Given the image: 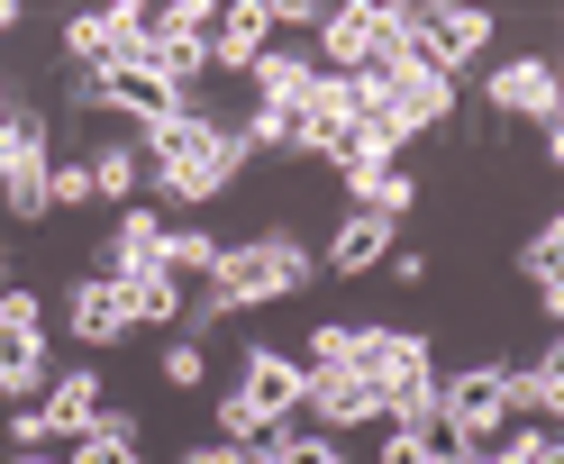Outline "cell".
Instances as JSON below:
<instances>
[{
  "instance_id": "obj_1",
  "label": "cell",
  "mask_w": 564,
  "mask_h": 464,
  "mask_svg": "<svg viewBox=\"0 0 564 464\" xmlns=\"http://www.w3.org/2000/svg\"><path fill=\"white\" fill-rule=\"evenodd\" d=\"M319 282V256L292 237V228H264V237H246V246H219V265H209V282L183 301V337H209L219 319L237 310H264V301H292Z\"/></svg>"
},
{
  "instance_id": "obj_2",
  "label": "cell",
  "mask_w": 564,
  "mask_h": 464,
  "mask_svg": "<svg viewBox=\"0 0 564 464\" xmlns=\"http://www.w3.org/2000/svg\"><path fill=\"white\" fill-rule=\"evenodd\" d=\"M137 155H147V173H155L147 192L183 201V209L228 201V192H237V173H246L237 128H228V119H209L200 100H192V110H164V119H147V128H137Z\"/></svg>"
},
{
  "instance_id": "obj_3",
  "label": "cell",
  "mask_w": 564,
  "mask_h": 464,
  "mask_svg": "<svg viewBox=\"0 0 564 464\" xmlns=\"http://www.w3.org/2000/svg\"><path fill=\"white\" fill-rule=\"evenodd\" d=\"M401 37L429 74H474L482 46H491V10H465V0H401Z\"/></svg>"
},
{
  "instance_id": "obj_4",
  "label": "cell",
  "mask_w": 564,
  "mask_h": 464,
  "mask_svg": "<svg viewBox=\"0 0 564 464\" xmlns=\"http://www.w3.org/2000/svg\"><path fill=\"white\" fill-rule=\"evenodd\" d=\"M437 419H446V446L491 455V446L510 438V365H465V374H437Z\"/></svg>"
},
{
  "instance_id": "obj_5",
  "label": "cell",
  "mask_w": 564,
  "mask_h": 464,
  "mask_svg": "<svg viewBox=\"0 0 564 464\" xmlns=\"http://www.w3.org/2000/svg\"><path fill=\"white\" fill-rule=\"evenodd\" d=\"M382 55H401V0H337L310 46L319 74H373Z\"/></svg>"
},
{
  "instance_id": "obj_6",
  "label": "cell",
  "mask_w": 564,
  "mask_h": 464,
  "mask_svg": "<svg viewBox=\"0 0 564 464\" xmlns=\"http://www.w3.org/2000/svg\"><path fill=\"white\" fill-rule=\"evenodd\" d=\"M46 164H55L46 110H19V100H10V147H0V209H10L19 228L55 219V209H46Z\"/></svg>"
},
{
  "instance_id": "obj_7",
  "label": "cell",
  "mask_w": 564,
  "mask_h": 464,
  "mask_svg": "<svg viewBox=\"0 0 564 464\" xmlns=\"http://www.w3.org/2000/svg\"><path fill=\"white\" fill-rule=\"evenodd\" d=\"M365 83H373V100H382V110L410 128V147H419L429 128H446V119H455V83H446V74H429V64L410 55V37H401V55H382Z\"/></svg>"
},
{
  "instance_id": "obj_8",
  "label": "cell",
  "mask_w": 564,
  "mask_h": 464,
  "mask_svg": "<svg viewBox=\"0 0 564 464\" xmlns=\"http://www.w3.org/2000/svg\"><path fill=\"white\" fill-rule=\"evenodd\" d=\"M482 110H491V119L555 128V119H564V83H555V64H546V55H510V64H491V74H482Z\"/></svg>"
},
{
  "instance_id": "obj_9",
  "label": "cell",
  "mask_w": 564,
  "mask_h": 464,
  "mask_svg": "<svg viewBox=\"0 0 564 464\" xmlns=\"http://www.w3.org/2000/svg\"><path fill=\"white\" fill-rule=\"evenodd\" d=\"M301 410H310L319 438H356V428L382 419V391H373L365 374H310V382H301Z\"/></svg>"
},
{
  "instance_id": "obj_10",
  "label": "cell",
  "mask_w": 564,
  "mask_h": 464,
  "mask_svg": "<svg viewBox=\"0 0 564 464\" xmlns=\"http://www.w3.org/2000/svg\"><path fill=\"white\" fill-rule=\"evenodd\" d=\"M64 328H74L83 346H128V292L110 273H83V282H64Z\"/></svg>"
},
{
  "instance_id": "obj_11",
  "label": "cell",
  "mask_w": 564,
  "mask_h": 464,
  "mask_svg": "<svg viewBox=\"0 0 564 464\" xmlns=\"http://www.w3.org/2000/svg\"><path fill=\"white\" fill-rule=\"evenodd\" d=\"M301 382H310L301 355H282V346H246V365H237V391H246L264 419H282V428L301 419Z\"/></svg>"
},
{
  "instance_id": "obj_12",
  "label": "cell",
  "mask_w": 564,
  "mask_h": 464,
  "mask_svg": "<svg viewBox=\"0 0 564 464\" xmlns=\"http://www.w3.org/2000/svg\"><path fill=\"white\" fill-rule=\"evenodd\" d=\"M510 419H528V428L564 419V337H546L528 365H510Z\"/></svg>"
},
{
  "instance_id": "obj_13",
  "label": "cell",
  "mask_w": 564,
  "mask_h": 464,
  "mask_svg": "<svg viewBox=\"0 0 564 464\" xmlns=\"http://www.w3.org/2000/svg\"><path fill=\"white\" fill-rule=\"evenodd\" d=\"M273 46V10L264 0H228L209 28V74H256V55Z\"/></svg>"
},
{
  "instance_id": "obj_14",
  "label": "cell",
  "mask_w": 564,
  "mask_h": 464,
  "mask_svg": "<svg viewBox=\"0 0 564 464\" xmlns=\"http://www.w3.org/2000/svg\"><path fill=\"white\" fill-rule=\"evenodd\" d=\"M155 265H164V219H155V201H137V209H119L110 246H100V273L137 282V273H155Z\"/></svg>"
},
{
  "instance_id": "obj_15",
  "label": "cell",
  "mask_w": 564,
  "mask_h": 464,
  "mask_svg": "<svg viewBox=\"0 0 564 464\" xmlns=\"http://www.w3.org/2000/svg\"><path fill=\"white\" fill-rule=\"evenodd\" d=\"M100 401H110V391H100V374H91V365H64V374H46L37 410H46V428H55V446H74L83 428L100 419Z\"/></svg>"
},
{
  "instance_id": "obj_16",
  "label": "cell",
  "mask_w": 564,
  "mask_h": 464,
  "mask_svg": "<svg viewBox=\"0 0 564 464\" xmlns=\"http://www.w3.org/2000/svg\"><path fill=\"white\" fill-rule=\"evenodd\" d=\"M246 83H256V110H282V119H292L301 100H310V83H319V64H310V46H264Z\"/></svg>"
},
{
  "instance_id": "obj_17",
  "label": "cell",
  "mask_w": 564,
  "mask_h": 464,
  "mask_svg": "<svg viewBox=\"0 0 564 464\" xmlns=\"http://www.w3.org/2000/svg\"><path fill=\"white\" fill-rule=\"evenodd\" d=\"M337 183H346V201H356L365 209V219H410V209H419V173L410 164H365V173H337Z\"/></svg>"
},
{
  "instance_id": "obj_18",
  "label": "cell",
  "mask_w": 564,
  "mask_h": 464,
  "mask_svg": "<svg viewBox=\"0 0 564 464\" xmlns=\"http://www.w3.org/2000/svg\"><path fill=\"white\" fill-rule=\"evenodd\" d=\"M392 219H365V209H346V219H337V237H328V256H319V273H346V282H356V273H373L382 256H392Z\"/></svg>"
},
{
  "instance_id": "obj_19",
  "label": "cell",
  "mask_w": 564,
  "mask_h": 464,
  "mask_svg": "<svg viewBox=\"0 0 564 464\" xmlns=\"http://www.w3.org/2000/svg\"><path fill=\"white\" fill-rule=\"evenodd\" d=\"M46 374V328H0V401H37Z\"/></svg>"
},
{
  "instance_id": "obj_20",
  "label": "cell",
  "mask_w": 564,
  "mask_h": 464,
  "mask_svg": "<svg viewBox=\"0 0 564 464\" xmlns=\"http://www.w3.org/2000/svg\"><path fill=\"white\" fill-rule=\"evenodd\" d=\"M64 464H147V438H137L128 410H100L74 446H64Z\"/></svg>"
},
{
  "instance_id": "obj_21",
  "label": "cell",
  "mask_w": 564,
  "mask_h": 464,
  "mask_svg": "<svg viewBox=\"0 0 564 464\" xmlns=\"http://www.w3.org/2000/svg\"><path fill=\"white\" fill-rule=\"evenodd\" d=\"M555 256H564V219H538L528 246H519V273H528V292H538L546 319H564V273H555Z\"/></svg>"
},
{
  "instance_id": "obj_22",
  "label": "cell",
  "mask_w": 564,
  "mask_h": 464,
  "mask_svg": "<svg viewBox=\"0 0 564 464\" xmlns=\"http://www.w3.org/2000/svg\"><path fill=\"white\" fill-rule=\"evenodd\" d=\"M83 164H91V201H119V209L147 201V155H137L128 137H119V147H100V155H83Z\"/></svg>"
},
{
  "instance_id": "obj_23",
  "label": "cell",
  "mask_w": 564,
  "mask_h": 464,
  "mask_svg": "<svg viewBox=\"0 0 564 464\" xmlns=\"http://www.w3.org/2000/svg\"><path fill=\"white\" fill-rule=\"evenodd\" d=\"M119 292H128V328H183V282H173L164 265L155 273H137V282H119Z\"/></svg>"
},
{
  "instance_id": "obj_24",
  "label": "cell",
  "mask_w": 564,
  "mask_h": 464,
  "mask_svg": "<svg viewBox=\"0 0 564 464\" xmlns=\"http://www.w3.org/2000/svg\"><path fill=\"white\" fill-rule=\"evenodd\" d=\"M64 64H74V74H110V64H119L110 19H100V10H74V19H64Z\"/></svg>"
},
{
  "instance_id": "obj_25",
  "label": "cell",
  "mask_w": 564,
  "mask_h": 464,
  "mask_svg": "<svg viewBox=\"0 0 564 464\" xmlns=\"http://www.w3.org/2000/svg\"><path fill=\"white\" fill-rule=\"evenodd\" d=\"M209 265H219V237H209V228H164V273L183 282V292L209 282Z\"/></svg>"
},
{
  "instance_id": "obj_26",
  "label": "cell",
  "mask_w": 564,
  "mask_h": 464,
  "mask_svg": "<svg viewBox=\"0 0 564 464\" xmlns=\"http://www.w3.org/2000/svg\"><path fill=\"white\" fill-rule=\"evenodd\" d=\"M273 428H282V419H264L246 391H219V446H264ZM292 428H301V419H292Z\"/></svg>"
},
{
  "instance_id": "obj_27",
  "label": "cell",
  "mask_w": 564,
  "mask_h": 464,
  "mask_svg": "<svg viewBox=\"0 0 564 464\" xmlns=\"http://www.w3.org/2000/svg\"><path fill=\"white\" fill-rule=\"evenodd\" d=\"M209 28H219V0H164V10H155V37L209 46Z\"/></svg>"
},
{
  "instance_id": "obj_28",
  "label": "cell",
  "mask_w": 564,
  "mask_h": 464,
  "mask_svg": "<svg viewBox=\"0 0 564 464\" xmlns=\"http://www.w3.org/2000/svg\"><path fill=\"white\" fill-rule=\"evenodd\" d=\"M46 209H91V164L83 155H55L46 164Z\"/></svg>"
},
{
  "instance_id": "obj_29",
  "label": "cell",
  "mask_w": 564,
  "mask_h": 464,
  "mask_svg": "<svg viewBox=\"0 0 564 464\" xmlns=\"http://www.w3.org/2000/svg\"><path fill=\"white\" fill-rule=\"evenodd\" d=\"M491 464H564V438L555 428H510V438L491 446Z\"/></svg>"
},
{
  "instance_id": "obj_30",
  "label": "cell",
  "mask_w": 564,
  "mask_h": 464,
  "mask_svg": "<svg viewBox=\"0 0 564 464\" xmlns=\"http://www.w3.org/2000/svg\"><path fill=\"white\" fill-rule=\"evenodd\" d=\"M164 382H173V391H200V382H209V346H200V337H173V346H164Z\"/></svg>"
},
{
  "instance_id": "obj_31",
  "label": "cell",
  "mask_w": 564,
  "mask_h": 464,
  "mask_svg": "<svg viewBox=\"0 0 564 464\" xmlns=\"http://www.w3.org/2000/svg\"><path fill=\"white\" fill-rule=\"evenodd\" d=\"M282 464H346V438H319V428H292Z\"/></svg>"
},
{
  "instance_id": "obj_32",
  "label": "cell",
  "mask_w": 564,
  "mask_h": 464,
  "mask_svg": "<svg viewBox=\"0 0 564 464\" xmlns=\"http://www.w3.org/2000/svg\"><path fill=\"white\" fill-rule=\"evenodd\" d=\"M28 446H55V428H46L37 401H19V410H10V455H28Z\"/></svg>"
},
{
  "instance_id": "obj_33",
  "label": "cell",
  "mask_w": 564,
  "mask_h": 464,
  "mask_svg": "<svg viewBox=\"0 0 564 464\" xmlns=\"http://www.w3.org/2000/svg\"><path fill=\"white\" fill-rule=\"evenodd\" d=\"M264 10H273V28H310V37H319V19H328L319 0H264Z\"/></svg>"
},
{
  "instance_id": "obj_34",
  "label": "cell",
  "mask_w": 564,
  "mask_h": 464,
  "mask_svg": "<svg viewBox=\"0 0 564 464\" xmlns=\"http://www.w3.org/2000/svg\"><path fill=\"white\" fill-rule=\"evenodd\" d=\"M382 265H392V282H410V292H419V282H429V256H401V246H392V256H382Z\"/></svg>"
},
{
  "instance_id": "obj_35",
  "label": "cell",
  "mask_w": 564,
  "mask_h": 464,
  "mask_svg": "<svg viewBox=\"0 0 564 464\" xmlns=\"http://www.w3.org/2000/svg\"><path fill=\"white\" fill-rule=\"evenodd\" d=\"M246 446H219V438H209V446H183V464H237Z\"/></svg>"
},
{
  "instance_id": "obj_36",
  "label": "cell",
  "mask_w": 564,
  "mask_h": 464,
  "mask_svg": "<svg viewBox=\"0 0 564 464\" xmlns=\"http://www.w3.org/2000/svg\"><path fill=\"white\" fill-rule=\"evenodd\" d=\"M0 464H64L55 446H28V455H0Z\"/></svg>"
},
{
  "instance_id": "obj_37",
  "label": "cell",
  "mask_w": 564,
  "mask_h": 464,
  "mask_svg": "<svg viewBox=\"0 0 564 464\" xmlns=\"http://www.w3.org/2000/svg\"><path fill=\"white\" fill-rule=\"evenodd\" d=\"M10 28H19V0H0V37H10Z\"/></svg>"
},
{
  "instance_id": "obj_38",
  "label": "cell",
  "mask_w": 564,
  "mask_h": 464,
  "mask_svg": "<svg viewBox=\"0 0 564 464\" xmlns=\"http://www.w3.org/2000/svg\"><path fill=\"white\" fill-rule=\"evenodd\" d=\"M0 292H10V246H0Z\"/></svg>"
},
{
  "instance_id": "obj_39",
  "label": "cell",
  "mask_w": 564,
  "mask_h": 464,
  "mask_svg": "<svg viewBox=\"0 0 564 464\" xmlns=\"http://www.w3.org/2000/svg\"><path fill=\"white\" fill-rule=\"evenodd\" d=\"M0 110H10V83H0Z\"/></svg>"
}]
</instances>
